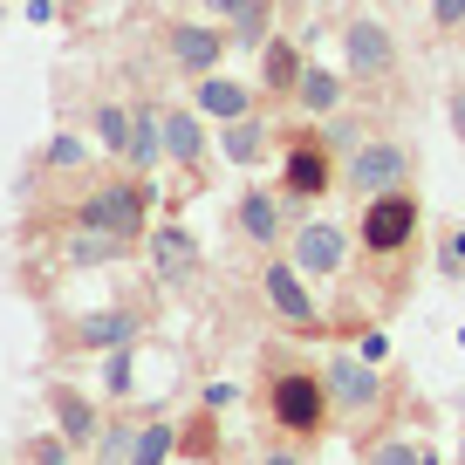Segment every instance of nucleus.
Segmentation results:
<instances>
[{
    "label": "nucleus",
    "instance_id": "nucleus-10",
    "mask_svg": "<svg viewBox=\"0 0 465 465\" xmlns=\"http://www.w3.org/2000/svg\"><path fill=\"white\" fill-rule=\"evenodd\" d=\"M226 48H232V35L219 28V21H172V28H164V62H172L185 83H199V75H219Z\"/></svg>",
    "mask_w": 465,
    "mask_h": 465
},
{
    "label": "nucleus",
    "instance_id": "nucleus-25",
    "mask_svg": "<svg viewBox=\"0 0 465 465\" xmlns=\"http://www.w3.org/2000/svg\"><path fill=\"white\" fill-rule=\"evenodd\" d=\"M274 0H247V7H240V15L226 21V35H232V48H247V55H261L267 42H274Z\"/></svg>",
    "mask_w": 465,
    "mask_h": 465
},
{
    "label": "nucleus",
    "instance_id": "nucleus-23",
    "mask_svg": "<svg viewBox=\"0 0 465 465\" xmlns=\"http://www.w3.org/2000/svg\"><path fill=\"white\" fill-rule=\"evenodd\" d=\"M363 465H445V451H438L431 438H397V431H383V438H370V445H363Z\"/></svg>",
    "mask_w": 465,
    "mask_h": 465
},
{
    "label": "nucleus",
    "instance_id": "nucleus-5",
    "mask_svg": "<svg viewBox=\"0 0 465 465\" xmlns=\"http://www.w3.org/2000/svg\"><path fill=\"white\" fill-rule=\"evenodd\" d=\"M335 185H342V158H335V144L322 137V124L294 131L288 151H281V199L294 205V219H302L315 199H329Z\"/></svg>",
    "mask_w": 465,
    "mask_h": 465
},
{
    "label": "nucleus",
    "instance_id": "nucleus-18",
    "mask_svg": "<svg viewBox=\"0 0 465 465\" xmlns=\"http://www.w3.org/2000/svg\"><path fill=\"white\" fill-rule=\"evenodd\" d=\"M219 151H226V164H240V172H253V164L274 158V124H267L261 110L240 116V124H219Z\"/></svg>",
    "mask_w": 465,
    "mask_h": 465
},
{
    "label": "nucleus",
    "instance_id": "nucleus-13",
    "mask_svg": "<svg viewBox=\"0 0 465 465\" xmlns=\"http://www.w3.org/2000/svg\"><path fill=\"white\" fill-rule=\"evenodd\" d=\"M158 131H164V164H178L185 178L205 172V124L192 103H158Z\"/></svg>",
    "mask_w": 465,
    "mask_h": 465
},
{
    "label": "nucleus",
    "instance_id": "nucleus-7",
    "mask_svg": "<svg viewBox=\"0 0 465 465\" xmlns=\"http://www.w3.org/2000/svg\"><path fill=\"white\" fill-rule=\"evenodd\" d=\"M151 329V308H131V302H110V308H89V315H69L55 322V349L62 356H110V349H137Z\"/></svg>",
    "mask_w": 465,
    "mask_h": 465
},
{
    "label": "nucleus",
    "instance_id": "nucleus-19",
    "mask_svg": "<svg viewBox=\"0 0 465 465\" xmlns=\"http://www.w3.org/2000/svg\"><path fill=\"white\" fill-rule=\"evenodd\" d=\"M342 103H349V75L342 69H315V62H308L302 83H294V110H302L308 124H329Z\"/></svg>",
    "mask_w": 465,
    "mask_h": 465
},
{
    "label": "nucleus",
    "instance_id": "nucleus-33",
    "mask_svg": "<svg viewBox=\"0 0 465 465\" xmlns=\"http://www.w3.org/2000/svg\"><path fill=\"white\" fill-rule=\"evenodd\" d=\"M253 465H308V459H302V451H294V445H274V451H261V459H253Z\"/></svg>",
    "mask_w": 465,
    "mask_h": 465
},
{
    "label": "nucleus",
    "instance_id": "nucleus-28",
    "mask_svg": "<svg viewBox=\"0 0 465 465\" xmlns=\"http://www.w3.org/2000/svg\"><path fill=\"white\" fill-rule=\"evenodd\" d=\"M438 274H445V281H465V226H445V232H438Z\"/></svg>",
    "mask_w": 465,
    "mask_h": 465
},
{
    "label": "nucleus",
    "instance_id": "nucleus-16",
    "mask_svg": "<svg viewBox=\"0 0 465 465\" xmlns=\"http://www.w3.org/2000/svg\"><path fill=\"white\" fill-rule=\"evenodd\" d=\"M302 69H308V55L294 48V35H274V42L261 48V103H294V83H302Z\"/></svg>",
    "mask_w": 465,
    "mask_h": 465
},
{
    "label": "nucleus",
    "instance_id": "nucleus-6",
    "mask_svg": "<svg viewBox=\"0 0 465 465\" xmlns=\"http://www.w3.org/2000/svg\"><path fill=\"white\" fill-rule=\"evenodd\" d=\"M335 42H342V75L363 89H391L397 69H404V48H397L391 21H377V15H349L335 28Z\"/></svg>",
    "mask_w": 465,
    "mask_h": 465
},
{
    "label": "nucleus",
    "instance_id": "nucleus-21",
    "mask_svg": "<svg viewBox=\"0 0 465 465\" xmlns=\"http://www.w3.org/2000/svg\"><path fill=\"white\" fill-rule=\"evenodd\" d=\"M219 418H226V411H213V404L192 411V418L178 424V459H199V465L226 459V431H219Z\"/></svg>",
    "mask_w": 465,
    "mask_h": 465
},
{
    "label": "nucleus",
    "instance_id": "nucleus-3",
    "mask_svg": "<svg viewBox=\"0 0 465 465\" xmlns=\"http://www.w3.org/2000/svg\"><path fill=\"white\" fill-rule=\"evenodd\" d=\"M151 178L124 172V178H96V185H83V199L62 213V226H89V232H116V240H137L144 247L151 232Z\"/></svg>",
    "mask_w": 465,
    "mask_h": 465
},
{
    "label": "nucleus",
    "instance_id": "nucleus-1",
    "mask_svg": "<svg viewBox=\"0 0 465 465\" xmlns=\"http://www.w3.org/2000/svg\"><path fill=\"white\" fill-rule=\"evenodd\" d=\"M253 397H261V411H267V424H274L281 445H315V438L335 424L329 383H322V363H308V356H294V349H281V342L261 349Z\"/></svg>",
    "mask_w": 465,
    "mask_h": 465
},
{
    "label": "nucleus",
    "instance_id": "nucleus-9",
    "mask_svg": "<svg viewBox=\"0 0 465 465\" xmlns=\"http://www.w3.org/2000/svg\"><path fill=\"white\" fill-rule=\"evenodd\" d=\"M226 226H232V240H240V247H253V253H274L281 240H288L294 226H302V219H294V205L281 199L274 185H240V199H232Z\"/></svg>",
    "mask_w": 465,
    "mask_h": 465
},
{
    "label": "nucleus",
    "instance_id": "nucleus-32",
    "mask_svg": "<svg viewBox=\"0 0 465 465\" xmlns=\"http://www.w3.org/2000/svg\"><path fill=\"white\" fill-rule=\"evenodd\" d=\"M199 7H205V15H213V21H219V28H226V21L240 15V7H247V0H199Z\"/></svg>",
    "mask_w": 465,
    "mask_h": 465
},
{
    "label": "nucleus",
    "instance_id": "nucleus-22",
    "mask_svg": "<svg viewBox=\"0 0 465 465\" xmlns=\"http://www.w3.org/2000/svg\"><path fill=\"white\" fill-rule=\"evenodd\" d=\"M83 164H89V144L75 131H55L42 151H35V172L28 178H35V185H48V178H69V172H83Z\"/></svg>",
    "mask_w": 465,
    "mask_h": 465
},
{
    "label": "nucleus",
    "instance_id": "nucleus-27",
    "mask_svg": "<svg viewBox=\"0 0 465 465\" xmlns=\"http://www.w3.org/2000/svg\"><path fill=\"white\" fill-rule=\"evenodd\" d=\"M21 465H75V445L62 431H28L21 438Z\"/></svg>",
    "mask_w": 465,
    "mask_h": 465
},
{
    "label": "nucleus",
    "instance_id": "nucleus-31",
    "mask_svg": "<svg viewBox=\"0 0 465 465\" xmlns=\"http://www.w3.org/2000/svg\"><path fill=\"white\" fill-rule=\"evenodd\" d=\"M356 356H363V363H383V356H391V342H383V329H363V349H356Z\"/></svg>",
    "mask_w": 465,
    "mask_h": 465
},
{
    "label": "nucleus",
    "instance_id": "nucleus-35",
    "mask_svg": "<svg viewBox=\"0 0 465 465\" xmlns=\"http://www.w3.org/2000/svg\"><path fill=\"white\" fill-rule=\"evenodd\" d=\"M459 465H465V445H459Z\"/></svg>",
    "mask_w": 465,
    "mask_h": 465
},
{
    "label": "nucleus",
    "instance_id": "nucleus-15",
    "mask_svg": "<svg viewBox=\"0 0 465 465\" xmlns=\"http://www.w3.org/2000/svg\"><path fill=\"white\" fill-rule=\"evenodd\" d=\"M42 404H48V418H55V431L69 438L75 451H96V431H103V411L89 404L75 383H48L42 391Z\"/></svg>",
    "mask_w": 465,
    "mask_h": 465
},
{
    "label": "nucleus",
    "instance_id": "nucleus-2",
    "mask_svg": "<svg viewBox=\"0 0 465 465\" xmlns=\"http://www.w3.org/2000/svg\"><path fill=\"white\" fill-rule=\"evenodd\" d=\"M322 383H329V411L335 424H349V431L363 438H383V418L397 411V383L383 377L377 363H363V356H349V349H335L329 363H322Z\"/></svg>",
    "mask_w": 465,
    "mask_h": 465
},
{
    "label": "nucleus",
    "instance_id": "nucleus-20",
    "mask_svg": "<svg viewBox=\"0 0 465 465\" xmlns=\"http://www.w3.org/2000/svg\"><path fill=\"white\" fill-rule=\"evenodd\" d=\"M131 131H137V110H131V103H116V96L89 103V137H96V144L110 151L116 164L131 158Z\"/></svg>",
    "mask_w": 465,
    "mask_h": 465
},
{
    "label": "nucleus",
    "instance_id": "nucleus-12",
    "mask_svg": "<svg viewBox=\"0 0 465 465\" xmlns=\"http://www.w3.org/2000/svg\"><path fill=\"white\" fill-rule=\"evenodd\" d=\"M288 261L302 267L308 281H335L349 267V226H335V219H302V226L288 232Z\"/></svg>",
    "mask_w": 465,
    "mask_h": 465
},
{
    "label": "nucleus",
    "instance_id": "nucleus-26",
    "mask_svg": "<svg viewBox=\"0 0 465 465\" xmlns=\"http://www.w3.org/2000/svg\"><path fill=\"white\" fill-rule=\"evenodd\" d=\"M131 383H137V349H110V356H103V397H110V404H131Z\"/></svg>",
    "mask_w": 465,
    "mask_h": 465
},
{
    "label": "nucleus",
    "instance_id": "nucleus-8",
    "mask_svg": "<svg viewBox=\"0 0 465 465\" xmlns=\"http://www.w3.org/2000/svg\"><path fill=\"white\" fill-rule=\"evenodd\" d=\"M261 302H267V315H274L281 335H329V315H322L308 274L288 261V253H267V267H261Z\"/></svg>",
    "mask_w": 465,
    "mask_h": 465
},
{
    "label": "nucleus",
    "instance_id": "nucleus-34",
    "mask_svg": "<svg viewBox=\"0 0 465 465\" xmlns=\"http://www.w3.org/2000/svg\"><path fill=\"white\" fill-rule=\"evenodd\" d=\"M232 397H240V391H232V383H213V391H205L199 404H213V411H232Z\"/></svg>",
    "mask_w": 465,
    "mask_h": 465
},
{
    "label": "nucleus",
    "instance_id": "nucleus-30",
    "mask_svg": "<svg viewBox=\"0 0 465 465\" xmlns=\"http://www.w3.org/2000/svg\"><path fill=\"white\" fill-rule=\"evenodd\" d=\"M445 116H451V137L465 144V83H451V89H445Z\"/></svg>",
    "mask_w": 465,
    "mask_h": 465
},
{
    "label": "nucleus",
    "instance_id": "nucleus-4",
    "mask_svg": "<svg viewBox=\"0 0 465 465\" xmlns=\"http://www.w3.org/2000/svg\"><path fill=\"white\" fill-rule=\"evenodd\" d=\"M418 178V144L397 131H370L363 144L342 158V192L349 199H377V192H397Z\"/></svg>",
    "mask_w": 465,
    "mask_h": 465
},
{
    "label": "nucleus",
    "instance_id": "nucleus-11",
    "mask_svg": "<svg viewBox=\"0 0 465 465\" xmlns=\"http://www.w3.org/2000/svg\"><path fill=\"white\" fill-rule=\"evenodd\" d=\"M144 247H151V274H158V288H164V294H185L192 281H199V267H205L199 240H192L178 219H158V226L144 232Z\"/></svg>",
    "mask_w": 465,
    "mask_h": 465
},
{
    "label": "nucleus",
    "instance_id": "nucleus-24",
    "mask_svg": "<svg viewBox=\"0 0 465 465\" xmlns=\"http://www.w3.org/2000/svg\"><path fill=\"white\" fill-rule=\"evenodd\" d=\"M172 459H178V424L164 411H151L131 438V465H172Z\"/></svg>",
    "mask_w": 465,
    "mask_h": 465
},
{
    "label": "nucleus",
    "instance_id": "nucleus-29",
    "mask_svg": "<svg viewBox=\"0 0 465 465\" xmlns=\"http://www.w3.org/2000/svg\"><path fill=\"white\" fill-rule=\"evenodd\" d=\"M431 35H438V42L465 35V0H431Z\"/></svg>",
    "mask_w": 465,
    "mask_h": 465
},
{
    "label": "nucleus",
    "instance_id": "nucleus-17",
    "mask_svg": "<svg viewBox=\"0 0 465 465\" xmlns=\"http://www.w3.org/2000/svg\"><path fill=\"white\" fill-rule=\"evenodd\" d=\"M137 240H116V232H89V226H62V247L55 261L62 267H116V261H131Z\"/></svg>",
    "mask_w": 465,
    "mask_h": 465
},
{
    "label": "nucleus",
    "instance_id": "nucleus-14",
    "mask_svg": "<svg viewBox=\"0 0 465 465\" xmlns=\"http://www.w3.org/2000/svg\"><path fill=\"white\" fill-rule=\"evenodd\" d=\"M192 110H199V116H213V124H240V116H253V110H261V89L219 69V75H199V83H192Z\"/></svg>",
    "mask_w": 465,
    "mask_h": 465
}]
</instances>
